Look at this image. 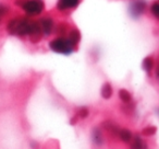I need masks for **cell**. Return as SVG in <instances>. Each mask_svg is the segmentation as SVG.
I'll use <instances>...</instances> for the list:
<instances>
[{
    "instance_id": "8992f818",
    "label": "cell",
    "mask_w": 159,
    "mask_h": 149,
    "mask_svg": "<svg viewBox=\"0 0 159 149\" xmlns=\"http://www.w3.org/2000/svg\"><path fill=\"white\" fill-rule=\"evenodd\" d=\"M80 3V0H58L57 9L59 11H66L68 9H73L77 7Z\"/></svg>"
},
{
    "instance_id": "2e32d148",
    "label": "cell",
    "mask_w": 159,
    "mask_h": 149,
    "mask_svg": "<svg viewBox=\"0 0 159 149\" xmlns=\"http://www.w3.org/2000/svg\"><path fill=\"white\" fill-rule=\"evenodd\" d=\"M7 12H8V8L3 5H0V20H1L2 17H5L7 14Z\"/></svg>"
},
{
    "instance_id": "7c38bea8",
    "label": "cell",
    "mask_w": 159,
    "mask_h": 149,
    "mask_svg": "<svg viewBox=\"0 0 159 149\" xmlns=\"http://www.w3.org/2000/svg\"><path fill=\"white\" fill-rule=\"evenodd\" d=\"M112 87H111V85L110 83H108V82H106L104 86H102V97L104 99H110L111 98V96H112Z\"/></svg>"
},
{
    "instance_id": "9c48e42d",
    "label": "cell",
    "mask_w": 159,
    "mask_h": 149,
    "mask_svg": "<svg viewBox=\"0 0 159 149\" xmlns=\"http://www.w3.org/2000/svg\"><path fill=\"white\" fill-rule=\"evenodd\" d=\"M119 138L122 140L123 142H130L133 138V134L130 129L128 128H121L119 129V133H118Z\"/></svg>"
},
{
    "instance_id": "5b68a950",
    "label": "cell",
    "mask_w": 159,
    "mask_h": 149,
    "mask_svg": "<svg viewBox=\"0 0 159 149\" xmlns=\"http://www.w3.org/2000/svg\"><path fill=\"white\" fill-rule=\"evenodd\" d=\"M39 27L40 32L44 36H49L53 30V20L49 17L43 18L39 21Z\"/></svg>"
},
{
    "instance_id": "9a60e30c",
    "label": "cell",
    "mask_w": 159,
    "mask_h": 149,
    "mask_svg": "<svg viewBox=\"0 0 159 149\" xmlns=\"http://www.w3.org/2000/svg\"><path fill=\"white\" fill-rule=\"evenodd\" d=\"M150 12L156 19H159V2L158 1H155L154 3L150 7Z\"/></svg>"
},
{
    "instance_id": "277c9868",
    "label": "cell",
    "mask_w": 159,
    "mask_h": 149,
    "mask_svg": "<svg viewBox=\"0 0 159 149\" xmlns=\"http://www.w3.org/2000/svg\"><path fill=\"white\" fill-rule=\"evenodd\" d=\"M146 9V2L144 0H132L129 6V13L132 18L137 19L144 13Z\"/></svg>"
},
{
    "instance_id": "3957f363",
    "label": "cell",
    "mask_w": 159,
    "mask_h": 149,
    "mask_svg": "<svg viewBox=\"0 0 159 149\" xmlns=\"http://www.w3.org/2000/svg\"><path fill=\"white\" fill-rule=\"evenodd\" d=\"M49 48L52 52L58 54H63V55H70L74 52V46L71 44V42L66 37H57L53 38L49 43Z\"/></svg>"
},
{
    "instance_id": "ba28073f",
    "label": "cell",
    "mask_w": 159,
    "mask_h": 149,
    "mask_svg": "<svg viewBox=\"0 0 159 149\" xmlns=\"http://www.w3.org/2000/svg\"><path fill=\"white\" fill-rule=\"evenodd\" d=\"M92 142L95 146H102L104 145V136L100 131V128H94V131L92 132Z\"/></svg>"
},
{
    "instance_id": "5bb4252c",
    "label": "cell",
    "mask_w": 159,
    "mask_h": 149,
    "mask_svg": "<svg viewBox=\"0 0 159 149\" xmlns=\"http://www.w3.org/2000/svg\"><path fill=\"white\" fill-rule=\"evenodd\" d=\"M89 115V109L85 107H82L76 113L77 118H86Z\"/></svg>"
},
{
    "instance_id": "7a4b0ae2",
    "label": "cell",
    "mask_w": 159,
    "mask_h": 149,
    "mask_svg": "<svg viewBox=\"0 0 159 149\" xmlns=\"http://www.w3.org/2000/svg\"><path fill=\"white\" fill-rule=\"evenodd\" d=\"M16 5L22 8L29 16H38L45 9L43 0H16Z\"/></svg>"
},
{
    "instance_id": "52a82bcc",
    "label": "cell",
    "mask_w": 159,
    "mask_h": 149,
    "mask_svg": "<svg viewBox=\"0 0 159 149\" xmlns=\"http://www.w3.org/2000/svg\"><path fill=\"white\" fill-rule=\"evenodd\" d=\"M131 142H132V144H131V149H148L147 144H146L145 140L139 135L133 136Z\"/></svg>"
},
{
    "instance_id": "e0dca14e",
    "label": "cell",
    "mask_w": 159,
    "mask_h": 149,
    "mask_svg": "<svg viewBox=\"0 0 159 149\" xmlns=\"http://www.w3.org/2000/svg\"><path fill=\"white\" fill-rule=\"evenodd\" d=\"M154 133H156V127H152V131H149V127H147V128H145L143 131V134H144V135H146V136H149V135H152V134H154Z\"/></svg>"
},
{
    "instance_id": "4fadbf2b",
    "label": "cell",
    "mask_w": 159,
    "mask_h": 149,
    "mask_svg": "<svg viewBox=\"0 0 159 149\" xmlns=\"http://www.w3.org/2000/svg\"><path fill=\"white\" fill-rule=\"evenodd\" d=\"M119 98L121 99V101L123 103H130L132 101V96L131 93L125 89H121L119 91Z\"/></svg>"
},
{
    "instance_id": "30bf717a",
    "label": "cell",
    "mask_w": 159,
    "mask_h": 149,
    "mask_svg": "<svg viewBox=\"0 0 159 149\" xmlns=\"http://www.w3.org/2000/svg\"><path fill=\"white\" fill-rule=\"evenodd\" d=\"M68 40L70 41L71 44H72L73 46H76V45L80 43V41H81V33H80L79 30H76V29L71 30L70 33H69Z\"/></svg>"
},
{
    "instance_id": "8fae6325",
    "label": "cell",
    "mask_w": 159,
    "mask_h": 149,
    "mask_svg": "<svg viewBox=\"0 0 159 149\" xmlns=\"http://www.w3.org/2000/svg\"><path fill=\"white\" fill-rule=\"evenodd\" d=\"M142 67H143V69L147 73L152 72V68H154V58L150 57V56L146 57L145 59L143 60V62H142Z\"/></svg>"
},
{
    "instance_id": "6da1fadb",
    "label": "cell",
    "mask_w": 159,
    "mask_h": 149,
    "mask_svg": "<svg viewBox=\"0 0 159 149\" xmlns=\"http://www.w3.org/2000/svg\"><path fill=\"white\" fill-rule=\"evenodd\" d=\"M7 31L11 35H18V36H40L39 22L37 21H31L29 19H12L8 22L7 24Z\"/></svg>"
}]
</instances>
